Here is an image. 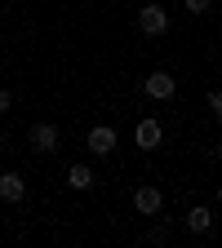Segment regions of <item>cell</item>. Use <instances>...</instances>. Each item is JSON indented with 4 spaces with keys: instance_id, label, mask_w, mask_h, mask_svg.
I'll return each mask as SVG.
<instances>
[{
    "instance_id": "cell-1",
    "label": "cell",
    "mask_w": 222,
    "mask_h": 248,
    "mask_svg": "<svg viewBox=\"0 0 222 248\" xmlns=\"http://www.w3.org/2000/svg\"><path fill=\"white\" fill-rule=\"evenodd\" d=\"M138 31H142V36H165V31H169L165 5H142L138 9Z\"/></svg>"
},
{
    "instance_id": "cell-2",
    "label": "cell",
    "mask_w": 222,
    "mask_h": 248,
    "mask_svg": "<svg viewBox=\"0 0 222 248\" xmlns=\"http://www.w3.org/2000/svg\"><path fill=\"white\" fill-rule=\"evenodd\" d=\"M142 93H147V98H155V102H169L173 93H178V80H173L169 71H151V76L142 80Z\"/></svg>"
},
{
    "instance_id": "cell-3",
    "label": "cell",
    "mask_w": 222,
    "mask_h": 248,
    "mask_svg": "<svg viewBox=\"0 0 222 248\" xmlns=\"http://www.w3.org/2000/svg\"><path fill=\"white\" fill-rule=\"evenodd\" d=\"M134 142L142 146V151H155V146H160L165 142V129H160V120H138V129H134Z\"/></svg>"
},
{
    "instance_id": "cell-4",
    "label": "cell",
    "mask_w": 222,
    "mask_h": 248,
    "mask_svg": "<svg viewBox=\"0 0 222 248\" xmlns=\"http://www.w3.org/2000/svg\"><path fill=\"white\" fill-rule=\"evenodd\" d=\"M31 151H40V155H49V151H58V129L49 120H40V124H31Z\"/></svg>"
},
{
    "instance_id": "cell-5",
    "label": "cell",
    "mask_w": 222,
    "mask_h": 248,
    "mask_svg": "<svg viewBox=\"0 0 222 248\" xmlns=\"http://www.w3.org/2000/svg\"><path fill=\"white\" fill-rule=\"evenodd\" d=\"M134 208L142 213V217H155L165 208V195H160V186H138L134 191Z\"/></svg>"
},
{
    "instance_id": "cell-6",
    "label": "cell",
    "mask_w": 222,
    "mask_h": 248,
    "mask_svg": "<svg viewBox=\"0 0 222 248\" xmlns=\"http://www.w3.org/2000/svg\"><path fill=\"white\" fill-rule=\"evenodd\" d=\"M89 151L93 155H111L116 151V129H111V124H93V129H89Z\"/></svg>"
},
{
    "instance_id": "cell-7",
    "label": "cell",
    "mask_w": 222,
    "mask_h": 248,
    "mask_svg": "<svg viewBox=\"0 0 222 248\" xmlns=\"http://www.w3.org/2000/svg\"><path fill=\"white\" fill-rule=\"evenodd\" d=\"M22 195H27V182L18 173H0V200H5V204H18Z\"/></svg>"
},
{
    "instance_id": "cell-8",
    "label": "cell",
    "mask_w": 222,
    "mask_h": 248,
    "mask_svg": "<svg viewBox=\"0 0 222 248\" xmlns=\"http://www.w3.org/2000/svg\"><path fill=\"white\" fill-rule=\"evenodd\" d=\"M67 186H71V191H93L98 177H93L89 164H71V169H67Z\"/></svg>"
},
{
    "instance_id": "cell-9",
    "label": "cell",
    "mask_w": 222,
    "mask_h": 248,
    "mask_svg": "<svg viewBox=\"0 0 222 248\" xmlns=\"http://www.w3.org/2000/svg\"><path fill=\"white\" fill-rule=\"evenodd\" d=\"M182 222H187V231H191V235H205V231L213 226V213H209L205 204H196V208H187Z\"/></svg>"
},
{
    "instance_id": "cell-10",
    "label": "cell",
    "mask_w": 222,
    "mask_h": 248,
    "mask_svg": "<svg viewBox=\"0 0 222 248\" xmlns=\"http://www.w3.org/2000/svg\"><path fill=\"white\" fill-rule=\"evenodd\" d=\"M205 102H209V111H213V120L222 124V93H218V89H209V98H205Z\"/></svg>"
},
{
    "instance_id": "cell-11",
    "label": "cell",
    "mask_w": 222,
    "mask_h": 248,
    "mask_svg": "<svg viewBox=\"0 0 222 248\" xmlns=\"http://www.w3.org/2000/svg\"><path fill=\"white\" fill-rule=\"evenodd\" d=\"M182 5H187V14H205V9L213 5V0H182Z\"/></svg>"
},
{
    "instance_id": "cell-12",
    "label": "cell",
    "mask_w": 222,
    "mask_h": 248,
    "mask_svg": "<svg viewBox=\"0 0 222 248\" xmlns=\"http://www.w3.org/2000/svg\"><path fill=\"white\" fill-rule=\"evenodd\" d=\"M9 107H14V93H9V89H0V115H5Z\"/></svg>"
},
{
    "instance_id": "cell-13",
    "label": "cell",
    "mask_w": 222,
    "mask_h": 248,
    "mask_svg": "<svg viewBox=\"0 0 222 248\" xmlns=\"http://www.w3.org/2000/svg\"><path fill=\"white\" fill-rule=\"evenodd\" d=\"M218 204H222V186H218Z\"/></svg>"
},
{
    "instance_id": "cell-14",
    "label": "cell",
    "mask_w": 222,
    "mask_h": 248,
    "mask_svg": "<svg viewBox=\"0 0 222 248\" xmlns=\"http://www.w3.org/2000/svg\"><path fill=\"white\" fill-rule=\"evenodd\" d=\"M218 160H222V142H218Z\"/></svg>"
}]
</instances>
